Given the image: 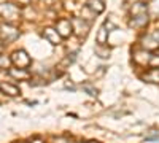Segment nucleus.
<instances>
[{
  "label": "nucleus",
  "mask_w": 159,
  "mask_h": 143,
  "mask_svg": "<svg viewBox=\"0 0 159 143\" xmlns=\"http://www.w3.org/2000/svg\"><path fill=\"white\" fill-rule=\"evenodd\" d=\"M18 69H27L29 64H30V57L27 56V53L22 49L19 51H15V53L11 54V59H10Z\"/></svg>",
  "instance_id": "obj_1"
},
{
  "label": "nucleus",
  "mask_w": 159,
  "mask_h": 143,
  "mask_svg": "<svg viewBox=\"0 0 159 143\" xmlns=\"http://www.w3.org/2000/svg\"><path fill=\"white\" fill-rule=\"evenodd\" d=\"M18 35H19L18 29H16V27H13V25H10V24H3L2 27H0V38H2L5 43L16 40Z\"/></svg>",
  "instance_id": "obj_2"
},
{
  "label": "nucleus",
  "mask_w": 159,
  "mask_h": 143,
  "mask_svg": "<svg viewBox=\"0 0 159 143\" xmlns=\"http://www.w3.org/2000/svg\"><path fill=\"white\" fill-rule=\"evenodd\" d=\"M18 8L11 3H0V16H3L5 19H16Z\"/></svg>",
  "instance_id": "obj_3"
},
{
  "label": "nucleus",
  "mask_w": 159,
  "mask_h": 143,
  "mask_svg": "<svg viewBox=\"0 0 159 143\" xmlns=\"http://www.w3.org/2000/svg\"><path fill=\"white\" fill-rule=\"evenodd\" d=\"M57 30H59L61 37H69L72 34V22L69 19H61L57 22Z\"/></svg>",
  "instance_id": "obj_4"
},
{
  "label": "nucleus",
  "mask_w": 159,
  "mask_h": 143,
  "mask_svg": "<svg viewBox=\"0 0 159 143\" xmlns=\"http://www.w3.org/2000/svg\"><path fill=\"white\" fill-rule=\"evenodd\" d=\"M0 91H2L3 94H7V96H11V97L19 96V87H18V86H15V84H10V83H3V84H0Z\"/></svg>",
  "instance_id": "obj_5"
},
{
  "label": "nucleus",
  "mask_w": 159,
  "mask_h": 143,
  "mask_svg": "<svg viewBox=\"0 0 159 143\" xmlns=\"http://www.w3.org/2000/svg\"><path fill=\"white\" fill-rule=\"evenodd\" d=\"M8 73L13 78H18V80H25V78H29V72L25 69H10Z\"/></svg>",
  "instance_id": "obj_6"
},
{
  "label": "nucleus",
  "mask_w": 159,
  "mask_h": 143,
  "mask_svg": "<svg viewBox=\"0 0 159 143\" xmlns=\"http://www.w3.org/2000/svg\"><path fill=\"white\" fill-rule=\"evenodd\" d=\"M43 37H45V38H48V40H49L52 45H57V43H59V40H61L59 35H57V30L54 32L52 29H46V30H45V34H43Z\"/></svg>",
  "instance_id": "obj_7"
},
{
  "label": "nucleus",
  "mask_w": 159,
  "mask_h": 143,
  "mask_svg": "<svg viewBox=\"0 0 159 143\" xmlns=\"http://www.w3.org/2000/svg\"><path fill=\"white\" fill-rule=\"evenodd\" d=\"M10 59L7 57V56H3V54H0V70L2 69H8L10 67Z\"/></svg>",
  "instance_id": "obj_8"
},
{
  "label": "nucleus",
  "mask_w": 159,
  "mask_h": 143,
  "mask_svg": "<svg viewBox=\"0 0 159 143\" xmlns=\"http://www.w3.org/2000/svg\"><path fill=\"white\" fill-rule=\"evenodd\" d=\"M105 32H107V30H105V27H102V29H100V34H99V43H100V45L105 43Z\"/></svg>",
  "instance_id": "obj_9"
}]
</instances>
